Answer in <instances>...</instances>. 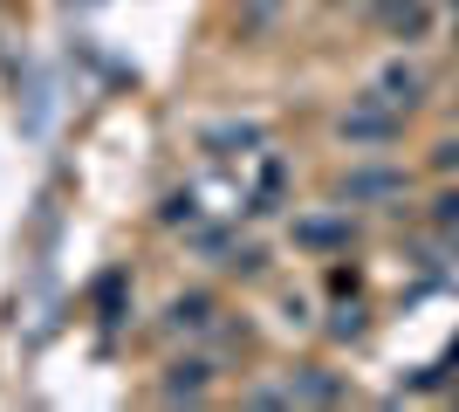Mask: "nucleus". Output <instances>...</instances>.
Listing matches in <instances>:
<instances>
[{
  "instance_id": "obj_13",
  "label": "nucleus",
  "mask_w": 459,
  "mask_h": 412,
  "mask_svg": "<svg viewBox=\"0 0 459 412\" xmlns=\"http://www.w3.org/2000/svg\"><path fill=\"white\" fill-rule=\"evenodd\" d=\"M357 282H364L357 268H329V289H336V295H357Z\"/></svg>"
},
{
  "instance_id": "obj_11",
  "label": "nucleus",
  "mask_w": 459,
  "mask_h": 412,
  "mask_svg": "<svg viewBox=\"0 0 459 412\" xmlns=\"http://www.w3.org/2000/svg\"><path fill=\"white\" fill-rule=\"evenodd\" d=\"M158 220H165V227H192V220H199V199L192 193H165L158 199Z\"/></svg>"
},
{
  "instance_id": "obj_8",
  "label": "nucleus",
  "mask_w": 459,
  "mask_h": 412,
  "mask_svg": "<svg viewBox=\"0 0 459 412\" xmlns=\"http://www.w3.org/2000/svg\"><path fill=\"white\" fill-rule=\"evenodd\" d=\"M165 316H172V330L199 337V330H212V316H220V302H212L206 289H192V295H178V302H172V310H165Z\"/></svg>"
},
{
  "instance_id": "obj_9",
  "label": "nucleus",
  "mask_w": 459,
  "mask_h": 412,
  "mask_svg": "<svg viewBox=\"0 0 459 412\" xmlns=\"http://www.w3.org/2000/svg\"><path fill=\"white\" fill-rule=\"evenodd\" d=\"M295 241H302V248H343L350 220H295Z\"/></svg>"
},
{
  "instance_id": "obj_14",
  "label": "nucleus",
  "mask_w": 459,
  "mask_h": 412,
  "mask_svg": "<svg viewBox=\"0 0 459 412\" xmlns=\"http://www.w3.org/2000/svg\"><path fill=\"white\" fill-rule=\"evenodd\" d=\"M432 165H439V172H453V165H459V145H439V152H432Z\"/></svg>"
},
{
  "instance_id": "obj_7",
  "label": "nucleus",
  "mask_w": 459,
  "mask_h": 412,
  "mask_svg": "<svg viewBox=\"0 0 459 412\" xmlns=\"http://www.w3.org/2000/svg\"><path fill=\"white\" fill-rule=\"evenodd\" d=\"M377 97H391L398 110H411V103H425V76L411 69V62H384V76H377Z\"/></svg>"
},
{
  "instance_id": "obj_1",
  "label": "nucleus",
  "mask_w": 459,
  "mask_h": 412,
  "mask_svg": "<svg viewBox=\"0 0 459 412\" xmlns=\"http://www.w3.org/2000/svg\"><path fill=\"white\" fill-rule=\"evenodd\" d=\"M398 131H404L398 103H391V97H377V90H370V97H357V110L343 118V137H350V145H391Z\"/></svg>"
},
{
  "instance_id": "obj_2",
  "label": "nucleus",
  "mask_w": 459,
  "mask_h": 412,
  "mask_svg": "<svg viewBox=\"0 0 459 412\" xmlns=\"http://www.w3.org/2000/svg\"><path fill=\"white\" fill-rule=\"evenodd\" d=\"M377 28L391 41H425L432 35V7L425 0H377Z\"/></svg>"
},
{
  "instance_id": "obj_3",
  "label": "nucleus",
  "mask_w": 459,
  "mask_h": 412,
  "mask_svg": "<svg viewBox=\"0 0 459 412\" xmlns=\"http://www.w3.org/2000/svg\"><path fill=\"white\" fill-rule=\"evenodd\" d=\"M199 145H206L212 158H254L261 145H268V124H206Z\"/></svg>"
},
{
  "instance_id": "obj_15",
  "label": "nucleus",
  "mask_w": 459,
  "mask_h": 412,
  "mask_svg": "<svg viewBox=\"0 0 459 412\" xmlns=\"http://www.w3.org/2000/svg\"><path fill=\"white\" fill-rule=\"evenodd\" d=\"M274 7H288V0H254V14H274Z\"/></svg>"
},
{
  "instance_id": "obj_12",
  "label": "nucleus",
  "mask_w": 459,
  "mask_h": 412,
  "mask_svg": "<svg viewBox=\"0 0 459 412\" xmlns=\"http://www.w3.org/2000/svg\"><path fill=\"white\" fill-rule=\"evenodd\" d=\"M432 227H446V234L459 227V193H439V206H432Z\"/></svg>"
},
{
  "instance_id": "obj_5",
  "label": "nucleus",
  "mask_w": 459,
  "mask_h": 412,
  "mask_svg": "<svg viewBox=\"0 0 459 412\" xmlns=\"http://www.w3.org/2000/svg\"><path fill=\"white\" fill-rule=\"evenodd\" d=\"M398 193H404L398 165H364V172L343 179V199H357V206H364V199H398Z\"/></svg>"
},
{
  "instance_id": "obj_16",
  "label": "nucleus",
  "mask_w": 459,
  "mask_h": 412,
  "mask_svg": "<svg viewBox=\"0 0 459 412\" xmlns=\"http://www.w3.org/2000/svg\"><path fill=\"white\" fill-rule=\"evenodd\" d=\"M446 7H453V14H459V0H446Z\"/></svg>"
},
{
  "instance_id": "obj_4",
  "label": "nucleus",
  "mask_w": 459,
  "mask_h": 412,
  "mask_svg": "<svg viewBox=\"0 0 459 412\" xmlns=\"http://www.w3.org/2000/svg\"><path fill=\"white\" fill-rule=\"evenodd\" d=\"M206 392H212V364H206V357H178L172 378L158 385V399H165V406H178V399L192 406V399H206Z\"/></svg>"
},
{
  "instance_id": "obj_6",
  "label": "nucleus",
  "mask_w": 459,
  "mask_h": 412,
  "mask_svg": "<svg viewBox=\"0 0 459 412\" xmlns=\"http://www.w3.org/2000/svg\"><path fill=\"white\" fill-rule=\"evenodd\" d=\"M288 385H295V399H302V406H336V399H350V385H343L336 372H323V364H302Z\"/></svg>"
},
{
  "instance_id": "obj_10",
  "label": "nucleus",
  "mask_w": 459,
  "mask_h": 412,
  "mask_svg": "<svg viewBox=\"0 0 459 412\" xmlns=\"http://www.w3.org/2000/svg\"><path fill=\"white\" fill-rule=\"evenodd\" d=\"M329 337H336V344H357V337H364V310H357V295H343V302L329 310Z\"/></svg>"
}]
</instances>
